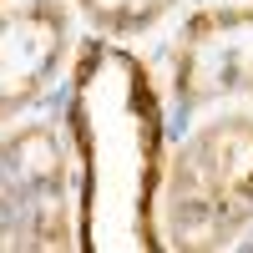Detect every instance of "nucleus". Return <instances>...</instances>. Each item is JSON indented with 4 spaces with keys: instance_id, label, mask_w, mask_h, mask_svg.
I'll use <instances>...</instances> for the list:
<instances>
[{
    "instance_id": "f257e3e1",
    "label": "nucleus",
    "mask_w": 253,
    "mask_h": 253,
    "mask_svg": "<svg viewBox=\"0 0 253 253\" xmlns=\"http://www.w3.org/2000/svg\"><path fill=\"white\" fill-rule=\"evenodd\" d=\"M71 132L81 157V228L86 248H162V101L147 66L107 41H91L76 66Z\"/></svg>"
},
{
    "instance_id": "f03ea898",
    "label": "nucleus",
    "mask_w": 253,
    "mask_h": 253,
    "mask_svg": "<svg viewBox=\"0 0 253 253\" xmlns=\"http://www.w3.org/2000/svg\"><path fill=\"white\" fill-rule=\"evenodd\" d=\"M157 238L167 248H228L253 218V122L218 117L162 167Z\"/></svg>"
},
{
    "instance_id": "7ed1b4c3",
    "label": "nucleus",
    "mask_w": 253,
    "mask_h": 253,
    "mask_svg": "<svg viewBox=\"0 0 253 253\" xmlns=\"http://www.w3.org/2000/svg\"><path fill=\"white\" fill-rule=\"evenodd\" d=\"M0 248H71V162L56 126L0 137Z\"/></svg>"
},
{
    "instance_id": "20e7f679",
    "label": "nucleus",
    "mask_w": 253,
    "mask_h": 253,
    "mask_svg": "<svg viewBox=\"0 0 253 253\" xmlns=\"http://www.w3.org/2000/svg\"><path fill=\"white\" fill-rule=\"evenodd\" d=\"M177 96L187 107L218 96H253V5L248 10H198L182 26L172 56Z\"/></svg>"
},
{
    "instance_id": "39448f33",
    "label": "nucleus",
    "mask_w": 253,
    "mask_h": 253,
    "mask_svg": "<svg viewBox=\"0 0 253 253\" xmlns=\"http://www.w3.org/2000/svg\"><path fill=\"white\" fill-rule=\"evenodd\" d=\"M66 41L71 26L56 0H20L0 15V122L31 107L56 81Z\"/></svg>"
},
{
    "instance_id": "423d86ee",
    "label": "nucleus",
    "mask_w": 253,
    "mask_h": 253,
    "mask_svg": "<svg viewBox=\"0 0 253 253\" xmlns=\"http://www.w3.org/2000/svg\"><path fill=\"white\" fill-rule=\"evenodd\" d=\"M167 5H177V0H81V10L91 15V26L107 31V36H132L142 26H152Z\"/></svg>"
}]
</instances>
